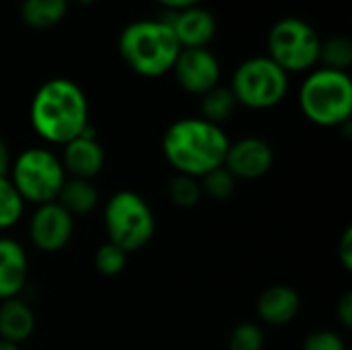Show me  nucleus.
Returning <instances> with one entry per match:
<instances>
[{
  "instance_id": "nucleus-1",
  "label": "nucleus",
  "mask_w": 352,
  "mask_h": 350,
  "mask_svg": "<svg viewBox=\"0 0 352 350\" xmlns=\"http://www.w3.org/2000/svg\"><path fill=\"white\" fill-rule=\"evenodd\" d=\"M29 122L35 134L50 144H66L89 128V101L70 78L43 83L29 105Z\"/></svg>"
},
{
  "instance_id": "nucleus-2",
  "label": "nucleus",
  "mask_w": 352,
  "mask_h": 350,
  "mask_svg": "<svg viewBox=\"0 0 352 350\" xmlns=\"http://www.w3.org/2000/svg\"><path fill=\"white\" fill-rule=\"evenodd\" d=\"M229 142L221 126L198 116L175 120L163 134L161 151L175 173L200 179L208 171L223 167Z\"/></svg>"
},
{
  "instance_id": "nucleus-3",
  "label": "nucleus",
  "mask_w": 352,
  "mask_h": 350,
  "mask_svg": "<svg viewBox=\"0 0 352 350\" xmlns=\"http://www.w3.org/2000/svg\"><path fill=\"white\" fill-rule=\"evenodd\" d=\"M124 62L140 76L159 78L171 72L182 45L163 19H140L124 27L118 39Z\"/></svg>"
},
{
  "instance_id": "nucleus-4",
  "label": "nucleus",
  "mask_w": 352,
  "mask_h": 350,
  "mask_svg": "<svg viewBox=\"0 0 352 350\" xmlns=\"http://www.w3.org/2000/svg\"><path fill=\"white\" fill-rule=\"evenodd\" d=\"M303 116L322 128H340L351 122L352 80L349 72L318 68L311 70L299 89Z\"/></svg>"
},
{
  "instance_id": "nucleus-5",
  "label": "nucleus",
  "mask_w": 352,
  "mask_h": 350,
  "mask_svg": "<svg viewBox=\"0 0 352 350\" xmlns=\"http://www.w3.org/2000/svg\"><path fill=\"white\" fill-rule=\"evenodd\" d=\"M103 227L107 241L130 256L153 239L157 221L153 208L138 192L120 190L105 202Z\"/></svg>"
},
{
  "instance_id": "nucleus-6",
  "label": "nucleus",
  "mask_w": 352,
  "mask_h": 350,
  "mask_svg": "<svg viewBox=\"0 0 352 350\" xmlns=\"http://www.w3.org/2000/svg\"><path fill=\"white\" fill-rule=\"evenodd\" d=\"M8 179L25 200V204L31 202L39 206L56 202L66 182V171L54 151L45 146H31L12 159Z\"/></svg>"
},
{
  "instance_id": "nucleus-7",
  "label": "nucleus",
  "mask_w": 352,
  "mask_h": 350,
  "mask_svg": "<svg viewBox=\"0 0 352 350\" xmlns=\"http://www.w3.org/2000/svg\"><path fill=\"white\" fill-rule=\"evenodd\" d=\"M229 89L239 105L250 109L276 107L289 93V74L268 56L243 60L233 76Z\"/></svg>"
},
{
  "instance_id": "nucleus-8",
  "label": "nucleus",
  "mask_w": 352,
  "mask_h": 350,
  "mask_svg": "<svg viewBox=\"0 0 352 350\" xmlns=\"http://www.w3.org/2000/svg\"><path fill=\"white\" fill-rule=\"evenodd\" d=\"M320 45L318 31L299 17H285L268 31V58L287 74L314 68L320 62Z\"/></svg>"
},
{
  "instance_id": "nucleus-9",
  "label": "nucleus",
  "mask_w": 352,
  "mask_h": 350,
  "mask_svg": "<svg viewBox=\"0 0 352 350\" xmlns=\"http://www.w3.org/2000/svg\"><path fill=\"white\" fill-rule=\"evenodd\" d=\"M74 235V217L58 202L35 206L29 219V239L35 250L56 254L64 250Z\"/></svg>"
},
{
  "instance_id": "nucleus-10",
  "label": "nucleus",
  "mask_w": 352,
  "mask_h": 350,
  "mask_svg": "<svg viewBox=\"0 0 352 350\" xmlns=\"http://www.w3.org/2000/svg\"><path fill=\"white\" fill-rule=\"evenodd\" d=\"M171 72L177 85L190 93L202 97L221 83V64L208 47H186L179 52Z\"/></svg>"
},
{
  "instance_id": "nucleus-11",
  "label": "nucleus",
  "mask_w": 352,
  "mask_h": 350,
  "mask_svg": "<svg viewBox=\"0 0 352 350\" xmlns=\"http://www.w3.org/2000/svg\"><path fill=\"white\" fill-rule=\"evenodd\" d=\"M274 165V149L260 136H245L229 142L223 167L239 179H260Z\"/></svg>"
},
{
  "instance_id": "nucleus-12",
  "label": "nucleus",
  "mask_w": 352,
  "mask_h": 350,
  "mask_svg": "<svg viewBox=\"0 0 352 350\" xmlns=\"http://www.w3.org/2000/svg\"><path fill=\"white\" fill-rule=\"evenodd\" d=\"M66 177L78 179H93L101 173L105 165V151L97 140L93 128L89 126L80 136L72 138L70 142L62 144V155H58Z\"/></svg>"
},
{
  "instance_id": "nucleus-13",
  "label": "nucleus",
  "mask_w": 352,
  "mask_h": 350,
  "mask_svg": "<svg viewBox=\"0 0 352 350\" xmlns=\"http://www.w3.org/2000/svg\"><path fill=\"white\" fill-rule=\"evenodd\" d=\"M173 29L182 50L186 47H208L217 33L214 17L202 6H190L184 10H171L169 17L163 19Z\"/></svg>"
},
{
  "instance_id": "nucleus-14",
  "label": "nucleus",
  "mask_w": 352,
  "mask_h": 350,
  "mask_svg": "<svg viewBox=\"0 0 352 350\" xmlns=\"http://www.w3.org/2000/svg\"><path fill=\"white\" fill-rule=\"evenodd\" d=\"M29 258L12 237H0V301L19 297L27 285Z\"/></svg>"
},
{
  "instance_id": "nucleus-15",
  "label": "nucleus",
  "mask_w": 352,
  "mask_h": 350,
  "mask_svg": "<svg viewBox=\"0 0 352 350\" xmlns=\"http://www.w3.org/2000/svg\"><path fill=\"white\" fill-rule=\"evenodd\" d=\"M301 309V297L299 293L289 285H272L264 289L256 301L258 318L274 328L291 324Z\"/></svg>"
},
{
  "instance_id": "nucleus-16",
  "label": "nucleus",
  "mask_w": 352,
  "mask_h": 350,
  "mask_svg": "<svg viewBox=\"0 0 352 350\" xmlns=\"http://www.w3.org/2000/svg\"><path fill=\"white\" fill-rule=\"evenodd\" d=\"M35 332V314L27 301L21 297L4 299L0 301V338L14 342L21 347V342L29 340Z\"/></svg>"
},
{
  "instance_id": "nucleus-17",
  "label": "nucleus",
  "mask_w": 352,
  "mask_h": 350,
  "mask_svg": "<svg viewBox=\"0 0 352 350\" xmlns=\"http://www.w3.org/2000/svg\"><path fill=\"white\" fill-rule=\"evenodd\" d=\"M56 202L68 210L72 217L89 215L99 204V192L91 179H78V177H66Z\"/></svg>"
},
{
  "instance_id": "nucleus-18",
  "label": "nucleus",
  "mask_w": 352,
  "mask_h": 350,
  "mask_svg": "<svg viewBox=\"0 0 352 350\" xmlns=\"http://www.w3.org/2000/svg\"><path fill=\"white\" fill-rule=\"evenodd\" d=\"M68 10V0H23L21 19L31 29L56 27Z\"/></svg>"
},
{
  "instance_id": "nucleus-19",
  "label": "nucleus",
  "mask_w": 352,
  "mask_h": 350,
  "mask_svg": "<svg viewBox=\"0 0 352 350\" xmlns=\"http://www.w3.org/2000/svg\"><path fill=\"white\" fill-rule=\"evenodd\" d=\"M237 107H239V103H237L233 91L223 85H217L214 89H210L208 93H204L200 97V118L210 124H217V126L231 120L233 113L237 111Z\"/></svg>"
},
{
  "instance_id": "nucleus-20",
  "label": "nucleus",
  "mask_w": 352,
  "mask_h": 350,
  "mask_svg": "<svg viewBox=\"0 0 352 350\" xmlns=\"http://www.w3.org/2000/svg\"><path fill=\"white\" fill-rule=\"evenodd\" d=\"M320 62L324 68L349 72L352 66V41L346 35H334L322 39L320 45Z\"/></svg>"
},
{
  "instance_id": "nucleus-21",
  "label": "nucleus",
  "mask_w": 352,
  "mask_h": 350,
  "mask_svg": "<svg viewBox=\"0 0 352 350\" xmlns=\"http://www.w3.org/2000/svg\"><path fill=\"white\" fill-rule=\"evenodd\" d=\"M202 196L204 194H202V188H200V179H196V177L175 173L167 182V198L177 208H194V206L200 204Z\"/></svg>"
},
{
  "instance_id": "nucleus-22",
  "label": "nucleus",
  "mask_w": 352,
  "mask_h": 350,
  "mask_svg": "<svg viewBox=\"0 0 352 350\" xmlns=\"http://www.w3.org/2000/svg\"><path fill=\"white\" fill-rule=\"evenodd\" d=\"M25 212V200L8 179V175H0V231L12 229Z\"/></svg>"
},
{
  "instance_id": "nucleus-23",
  "label": "nucleus",
  "mask_w": 352,
  "mask_h": 350,
  "mask_svg": "<svg viewBox=\"0 0 352 350\" xmlns=\"http://www.w3.org/2000/svg\"><path fill=\"white\" fill-rule=\"evenodd\" d=\"M200 188H202V194H206L210 200L225 202L233 198V194L237 192V179L225 167H217L200 177Z\"/></svg>"
},
{
  "instance_id": "nucleus-24",
  "label": "nucleus",
  "mask_w": 352,
  "mask_h": 350,
  "mask_svg": "<svg viewBox=\"0 0 352 350\" xmlns=\"http://www.w3.org/2000/svg\"><path fill=\"white\" fill-rule=\"evenodd\" d=\"M126 262H128V254L109 241L101 243L93 258L95 270L103 276H118L126 268Z\"/></svg>"
},
{
  "instance_id": "nucleus-25",
  "label": "nucleus",
  "mask_w": 352,
  "mask_h": 350,
  "mask_svg": "<svg viewBox=\"0 0 352 350\" xmlns=\"http://www.w3.org/2000/svg\"><path fill=\"white\" fill-rule=\"evenodd\" d=\"M264 330L254 322L237 324L229 334V350H264Z\"/></svg>"
},
{
  "instance_id": "nucleus-26",
  "label": "nucleus",
  "mask_w": 352,
  "mask_h": 350,
  "mask_svg": "<svg viewBox=\"0 0 352 350\" xmlns=\"http://www.w3.org/2000/svg\"><path fill=\"white\" fill-rule=\"evenodd\" d=\"M303 350H349V347L334 330H316L303 340Z\"/></svg>"
},
{
  "instance_id": "nucleus-27",
  "label": "nucleus",
  "mask_w": 352,
  "mask_h": 350,
  "mask_svg": "<svg viewBox=\"0 0 352 350\" xmlns=\"http://www.w3.org/2000/svg\"><path fill=\"white\" fill-rule=\"evenodd\" d=\"M336 316H338V322L342 324V328L351 330L352 328V293L346 291L338 303H336Z\"/></svg>"
},
{
  "instance_id": "nucleus-28",
  "label": "nucleus",
  "mask_w": 352,
  "mask_h": 350,
  "mask_svg": "<svg viewBox=\"0 0 352 350\" xmlns=\"http://www.w3.org/2000/svg\"><path fill=\"white\" fill-rule=\"evenodd\" d=\"M338 260H340V264L344 266V270H351L352 268V229L351 227L342 233V237H340V241H338Z\"/></svg>"
},
{
  "instance_id": "nucleus-29",
  "label": "nucleus",
  "mask_w": 352,
  "mask_h": 350,
  "mask_svg": "<svg viewBox=\"0 0 352 350\" xmlns=\"http://www.w3.org/2000/svg\"><path fill=\"white\" fill-rule=\"evenodd\" d=\"M12 165V155H10V146L6 144L4 138H0V175H8Z\"/></svg>"
},
{
  "instance_id": "nucleus-30",
  "label": "nucleus",
  "mask_w": 352,
  "mask_h": 350,
  "mask_svg": "<svg viewBox=\"0 0 352 350\" xmlns=\"http://www.w3.org/2000/svg\"><path fill=\"white\" fill-rule=\"evenodd\" d=\"M161 6L169 8V10H184L190 6H200L202 0H157Z\"/></svg>"
},
{
  "instance_id": "nucleus-31",
  "label": "nucleus",
  "mask_w": 352,
  "mask_h": 350,
  "mask_svg": "<svg viewBox=\"0 0 352 350\" xmlns=\"http://www.w3.org/2000/svg\"><path fill=\"white\" fill-rule=\"evenodd\" d=\"M0 350H21V347L14 344V342H8V340H2L0 338Z\"/></svg>"
},
{
  "instance_id": "nucleus-32",
  "label": "nucleus",
  "mask_w": 352,
  "mask_h": 350,
  "mask_svg": "<svg viewBox=\"0 0 352 350\" xmlns=\"http://www.w3.org/2000/svg\"><path fill=\"white\" fill-rule=\"evenodd\" d=\"M76 2H78V4H93L95 0H76Z\"/></svg>"
}]
</instances>
